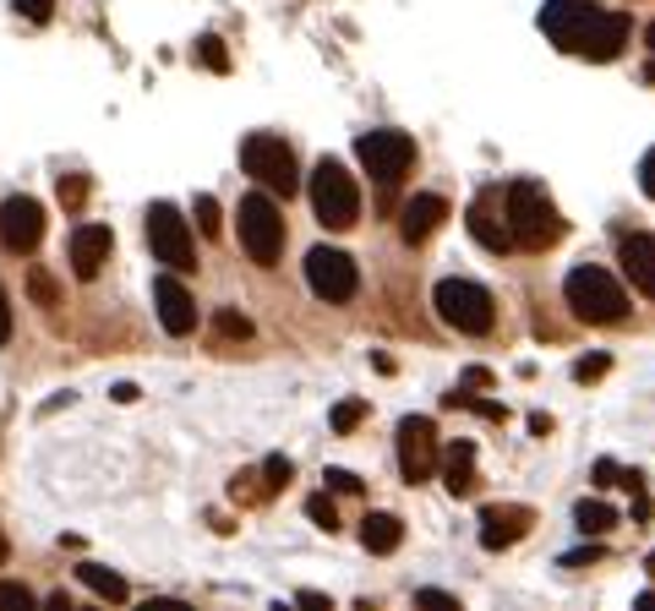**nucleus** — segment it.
Returning a JSON list of instances; mask_svg holds the SVG:
<instances>
[{
	"mask_svg": "<svg viewBox=\"0 0 655 611\" xmlns=\"http://www.w3.org/2000/svg\"><path fill=\"white\" fill-rule=\"evenodd\" d=\"M508 235H514V246H530V252L563 241V218H557V207H552L541 181H514L508 186Z\"/></svg>",
	"mask_w": 655,
	"mask_h": 611,
	"instance_id": "1",
	"label": "nucleus"
},
{
	"mask_svg": "<svg viewBox=\"0 0 655 611\" xmlns=\"http://www.w3.org/2000/svg\"><path fill=\"white\" fill-rule=\"evenodd\" d=\"M563 295L580 323H623L628 317V289L606 268H574L563 278Z\"/></svg>",
	"mask_w": 655,
	"mask_h": 611,
	"instance_id": "2",
	"label": "nucleus"
},
{
	"mask_svg": "<svg viewBox=\"0 0 655 611\" xmlns=\"http://www.w3.org/2000/svg\"><path fill=\"white\" fill-rule=\"evenodd\" d=\"M241 246L258 268H273L279 252H284V213L273 203V192H246L241 197Z\"/></svg>",
	"mask_w": 655,
	"mask_h": 611,
	"instance_id": "3",
	"label": "nucleus"
},
{
	"mask_svg": "<svg viewBox=\"0 0 655 611\" xmlns=\"http://www.w3.org/2000/svg\"><path fill=\"white\" fill-rule=\"evenodd\" d=\"M241 164H246V175H258L262 192H279V197H295L301 192V175H295V153H290V142L273 132H252L241 142Z\"/></svg>",
	"mask_w": 655,
	"mask_h": 611,
	"instance_id": "4",
	"label": "nucleus"
},
{
	"mask_svg": "<svg viewBox=\"0 0 655 611\" xmlns=\"http://www.w3.org/2000/svg\"><path fill=\"white\" fill-rule=\"evenodd\" d=\"M432 301H437V317H443L454 334H470V339L492 334V323H497L492 295H486L481 284H470V278H443Z\"/></svg>",
	"mask_w": 655,
	"mask_h": 611,
	"instance_id": "5",
	"label": "nucleus"
},
{
	"mask_svg": "<svg viewBox=\"0 0 655 611\" xmlns=\"http://www.w3.org/2000/svg\"><path fill=\"white\" fill-rule=\"evenodd\" d=\"M312 207H318V218L328 230H350L361 218V186H355V175L339 159H323L312 170Z\"/></svg>",
	"mask_w": 655,
	"mask_h": 611,
	"instance_id": "6",
	"label": "nucleus"
},
{
	"mask_svg": "<svg viewBox=\"0 0 655 611\" xmlns=\"http://www.w3.org/2000/svg\"><path fill=\"white\" fill-rule=\"evenodd\" d=\"M148 246H153V263H164L170 273H192L196 268L192 224L181 218V207H170V203L148 207Z\"/></svg>",
	"mask_w": 655,
	"mask_h": 611,
	"instance_id": "7",
	"label": "nucleus"
},
{
	"mask_svg": "<svg viewBox=\"0 0 655 611\" xmlns=\"http://www.w3.org/2000/svg\"><path fill=\"white\" fill-rule=\"evenodd\" d=\"M306 284H312V295L318 301H350L355 289H361V273H355V257L350 252H339V246H312L306 252Z\"/></svg>",
	"mask_w": 655,
	"mask_h": 611,
	"instance_id": "8",
	"label": "nucleus"
},
{
	"mask_svg": "<svg viewBox=\"0 0 655 611\" xmlns=\"http://www.w3.org/2000/svg\"><path fill=\"white\" fill-rule=\"evenodd\" d=\"M355 159H361V170L377 181V186H393L404 170H410V159H415V142L404 132H366L361 142H355Z\"/></svg>",
	"mask_w": 655,
	"mask_h": 611,
	"instance_id": "9",
	"label": "nucleus"
},
{
	"mask_svg": "<svg viewBox=\"0 0 655 611\" xmlns=\"http://www.w3.org/2000/svg\"><path fill=\"white\" fill-rule=\"evenodd\" d=\"M399 470H404L410 486L432 480V470H437V426H432V415H404L399 420Z\"/></svg>",
	"mask_w": 655,
	"mask_h": 611,
	"instance_id": "10",
	"label": "nucleus"
},
{
	"mask_svg": "<svg viewBox=\"0 0 655 611\" xmlns=\"http://www.w3.org/2000/svg\"><path fill=\"white\" fill-rule=\"evenodd\" d=\"M623 44H628V17H623V11H595L585 28H580V39H574L568 55H585V61H617Z\"/></svg>",
	"mask_w": 655,
	"mask_h": 611,
	"instance_id": "11",
	"label": "nucleus"
},
{
	"mask_svg": "<svg viewBox=\"0 0 655 611\" xmlns=\"http://www.w3.org/2000/svg\"><path fill=\"white\" fill-rule=\"evenodd\" d=\"M39 241H44V207L33 203V197H6L0 203V246L22 257Z\"/></svg>",
	"mask_w": 655,
	"mask_h": 611,
	"instance_id": "12",
	"label": "nucleus"
},
{
	"mask_svg": "<svg viewBox=\"0 0 655 611\" xmlns=\"http://www.w3.org/2000/svg\"><path fill=\"white\" fill-rule=\"evenodd\" d=\"M153 306H159V323H164V334H192L196 328V301H192V289L175 278V273H159L153 278Z\"/></svg>",
	"mask_w": 655,
	"mask_h": 611,
	"instance_id": "13",
	"label": "nucleus"
},
{
	"mask_svg": "<svg viewBox=\"0 0 655 611\" xmlns=\"http://www.w3.org/2000/svg\"><path fill=\"white\" fill-rule=\"evenodd\" d=\"M595 11H601L595 0H546L535 22H541V33H546V39H552L557 50H574L580 28H585V22L595 17Z\"/></svg>",
	"mask_w": 655,
	"mask_h": 611,
	"instance_id": "14",
	"label": "nucleus"
},
{
	"mask_svg": "<svg viewBox=\"0 0 655 611\" xmlns=\"http://www.w3.org/2000/svg\"><path fill=\"white\" fill-rule=\"evenodd\" d=\"M535 525V513L524 508V502H486L481 508V546L486 551H503V546H514Z\"/></svg>",
	"mask_w": 655,
	"mask_h": 611,
	"instance_id": "15",
	"label": "nucleus"
},
{
	"mask_svg": "<svg viewBox=\"0 0 655 611\" xmlns=\"http://www.w3.org/2000/svg\"><path fill=\"white\" fill-rule=\"evenodd\" d=\"M110 246H115V235L104 224H77L71 230V273L77 278H99L104 263H110Z\"/></svg>",
	"mask_w": 655,
	"mask_h": 611,
	"instance_id": "16",
	"label": "nucleus"
},
{
	"mask_svg": "<svg viewBox=\"0 0 655 611\" xmlns=\"http://www.w3.org/2000/svg\"><path fill=\"white\" fill-rule=\"evenodd\" d=\"M617 263H623V273L634 278V289L655 301V235H645V230H639V235H623Z\"/></svg>",
	"mask_w": 655,
	"mask_h": 611,
	"instance_id": "17",
	"label": "nucleus"
},
{
	"mask_svg": "<svg viewBox=\"0 0 655 611\" xmlns=\"http://www.w3.org/2000/svg\"><path fill=\"white\" fill-rule=\"evenodd\" d=\"M464 224H470V235H475L486 252H497V257L514 246V235H508V218H497V207H492V192H481V197L470 203V218H464Z\"/></svg>",
	"mask_w": 655,
	"mask_h": 611,
	"instance_id": "18",
	"label": "nucleus"
},
{
	"mask_svg": "<svg viewBox=\"0 0 655 611\" xmlns=\"http://www.w3.org/2000/svg\"><path fill=\"white\" fill-rule=\"evenodd\" d=\"M443 218H449V203H443V197H432V192H426V197H415V203H404V218H399L404 246H421V241H426Z\"/></svg>",
	"mask_w": 655,
	"mask_h": 611,
	"instance_id": "19",
	"label": "nucleus"
},
{
	"mask_svg": "<svg viewBox=\"0 0 655 611\" xmlns=\"http://www.w3.org/2000/svg\"><path fill=\"white\" fill-rule=\"evenodd\" d=\"M443 486L454 491V497H470L481 480H475V442H464L458 437L454 448H449V459H443Z\"/></svg>",
	"mask_w": 655,
	"mask_h": 611,
	"instance_id": "20",
	"label": "nucleus"
},
{
	"mask_svg": "<svg viewBox=\"0 0 655 611\" xmlns=\"http://www.w3.org/2000/svg\"><path fill=\"white\" fill-rule=\"evenodd\" d=\"M399 541H404V525H399L393 513H366V519H361V546H366V551L389 557V551H399Z\"/></svg>",
	"mask_w": 655,
	"mask_h": 611,
	"instance_id": "21",
	"label": "nucleus"
},
{
	"mask_svg": "<svg viewBox=\"0 0 655 611\" xmlns=\"http://www.w3.org/2000/svg\"><path fill=\"white\" fill-rule=\"evenodd\" d=\"M77 579H82L99 601H127V579H121V573H110L104 562H82V568H77Z\"/></svg>",
	"mask_w": 655,
	"mask_h": 611,
	"instance_id": "22",
	"label": "nucleus"
},
{
	"mask_svg": "<svg viewBox=\"0 0 655 611\" xmlns=\"http://www.w3.org/2000/svg\"><path fill=\"white\" fill-rule=\"evenodd\" d=\"M612 525H617V508H606L601 497H585V502L574 508V530H580V536H606Z\"/></svg>",
	"mask_w": 655,
	"mask_h": 611,
	"instance_id": "23",
	"label": "nucleus"
},
{
	"mask_svg": "<svg viewBox=\"0 0 655 611\" xmlns=\"http://www.w3.org/2000/svg\"><path fill=\"white\" fill-rule=\"evenodd\" d=\"M192 61L224 77V71H230V50H224V39H219V33H202V39L192 44Z\"/></svg>",
	"mask_w": 655,
	"mask_h": 611,
	"instance_id": "24",
	"label": "nucleus"
},
{
	"mask_svg": "<svg viewBox=\"0 0 655 611\" xmlns=\"http://www.w3.org/2000/svg\"><path fill=\"white\" fill-rule=\"evenodd\" d=\"M443 405L449 409H475V415H486V420H508V405H497V399H470L464 388L443 394Z\"/></svg>",
	"mask_w": 655,
	"mask_h": 611,
	"instance_id": "25",
	"label": "nucleus"
},
{
	"mask_svg": "<svg viewBox=\"0 0 655 611\" xmlns=\"http://www.w3.org/2000/svg\"><path fill=\"white\" fill-rule=\"evenodd\" d=\"M306 513H312V525H318V530H328V536L339 530V513H333V497H328V491L306 497Z\"/></svg>",
	"mask_w": 655,
	"mask_h": 611,
	"instance_id": "26",
	"label": "nucleus"
},
{
	"mask_svg": "<svg viewBox=\"0 0 655 611\" xmlns=\"http://www.w3.org/2000/svg\"><path fill=\"white\" fill-rule=\"evenodd\" d=\"M361 420H366V399H344V405L333 409V431H339V437H344V431H355Z\"/></svg>",
	"mask_w": 655,
	"mask_h": 611,
	"instance_id": "27",
	"label": "nucleus"
},
{
	"mask_svg": "<svg viewBox=\"0 0 655 611\" xmlns=\"http://www.w3.org/2000/svg\"><path fill=\"white\" fill-rule=\"evenodd\" d=\"M28 611L33 607V590H28V584H17V579H0V611Z\"/></svg>",
	"mask_w": 655,
	"mask_h": 611,
	"instance_id": "28",
	"label": "nucleus"
},
{
	"mask_svg": "<svg viewBox=\"0 0 655 611\" xmlns=\"http://www.w3.org/2000/svg\"><path fill=\"white\" fill-rule=\"evenodd\" d=\"M213 328H219L224 339H252V323H246L241 312H230V306H224V312L213 317Z\"/></svg>",
	"mask_w": 655,
	"mask_h": 611,
	"instance_id": "29",
	"label": "nucleus"
},
{
	"mask_svg": "<svg viewBox=\"0 0 655 611\" xmlns=\"http://www.w3.org/2000/svg\"><path fill=\"white\" fill-rule=\"evenodd\" d=\"M290 476H295V465H290L284 454H273V459L262 465V491H279V486H284Z\"/></svg>",
	"mask_w": 655,
	"mask_h": 611,
	"instance_id": "30",
	"label": "nucleus"
},
{
	"mask_svg": "<svg viewBox=\"0 0 655 611\" xmlns=\"http://www.w3.org/2000/svg\"><path fill=\"white\" fill-rule=\"evenodd\" d=\"M196 230H202V235H219V230H224V224H219V203H213V197H208V192H202V197H196Z\"/></svg>",
	"mask_w": 655,
	"mask_h": 611,
	"instance_id": "31",
	"label": "nucleus"
},
{
	"mask_svg": "<svg viewBox=\"0 0 655 611\" xmlns=\"http://www.w3.org/2000/svg\"><path fill=\"white\" fill-rule=\"evenodd\" d=\"M612 371V355H585V360H574V383H595V377H606Z\"/></svg>",
	"mask_w": 655,
	"mask_h": 611,
	"instance_id": "32",
	"label": "nucleus"
},
{
	"mask_svg": "<svg viewBox=\"0 0 655 611\" xmlns=\"http://www.w3.org/2000/svg\"><path fill=\"white\" fill-rule=\"evenodd\" d=\"M17 11H22L28 22H50V17H56V0H17Z\"/></svg>",
	"mask_w": 655,
	"mask_h": 611,
	"instance_id": "33",
	"label": "nucleus"
},
{
	"mask_svg": "<svg viewBox=\"0 0 655 611\" xmlns=\"http://www.w3.org/2000/svg\"><path fill=\"white\" fill-rule=\"evenodd\" d=\"M82 197H88V181H82V175H61V203L77 207Z\"/></svg>",
	"mask_w": 655,
	"mask_h": 611,
	"instance_id": "34",
	"label": "nucleus"
},
{
	"mask_svg": "<svg viewBox=\"0 0 655 611\" xmlns=\"http://www.w3.org/2000/svg\"><path fill=\"white\" fill-rule=\"evenodd\" d=\"M33 295H39V306H56V284H50V273L33 268Z\"/></svg>",
	"mask_w": 655,
	"mask_h": 611,
	"instance_id": "35",
	"label": "nucleus"
},
{
	"mask_svg": "<svg viewBox=\"0 0 655 611\" xmlns=\"http://www.w3.org/2000/svg\"><path fill=\"white\" fill-rule=\"evenodd\" d=\"M328 486H333V491H361V480H355V476H350V470H328Z\"/></svg>",
	"mask_w": 655,
	"mask_h": 611,
	"instance_id": "36",
	"label": "nucleus"
},
{
	"mask_svg": "<svg viewBox=\"0 0 655 611\" xmlns=\"http://www.w3.org/2000/svg\"><path fill=\"white\" fill-rule=\"evenodd\" d=\"M639 186H645V197H655V147L645 153V164H639Z\"/></svg>",
	"mask_w": 655,
	"mask_h": 611,
	"instance_id": "37",
	"label": "nucleus"
},
{
	"mask_svg": "<svg viewBox=\"0 0 655 611\" xmlns=\"http://www.w3.org/2000/svg\"><path fill=\"white\" fill-rule=\"evenodd\" d=\"M415 601H421V607H458L454 595H443V590H415Z\"/></svg>",
	"mask_w": 655,
	"mask_h": 611,
	"instance_id": "38",
	"label": "nucleus"
},
{
	"mask_svg": "<svg viewBox=\"0 0 655 611\" xmlns=\"http://www.w3.org/2000/svg\"><path fill=\"white\" fill-rule=\"evenodd\" d=\"M595 557H601V546H585V551H568V557H563V568H585V562H595Z\"/></svg>",
	"mask_w": 655,
	"mask_h": 611,
	"instance_id": "39",
	"label": "nucleus"
},
{
	"mask_svg": "<svg viewBox=\"0 0 655 611\" xmlns=\"http://www.w3.org/2000/svg\"><path fill=\"white\" fill-rule=\"evenodd\" d=\"M617 476H623V470H617L612 459H601V465H595V486H617Z\"/></svg>",
	"mask_w": 655,
	"mask_h": 611,
	"instance_id": "40",
	"label": "nucleus"
},
{
	"mask_svg": "<svg viewBox=\"0 0 655 611\" xmlns=\"http://www.w3.org/2000/svg\"><path fill=\"white\" fill-rule=\"evenodd\" d=\"M464 388H492V371H486V366H470V371H464Z\"/></svg>",
	"mask_w": 655,
	"mask_h": 611,
	"instance_id": "41",
	"label": "nucleus"
},
{
	"mask_svg": "<svg viewBox=\"0 0 655 611\" xmlns=\"http://www.w3.org/2000/svg\"><path fill=\"white\" fill-rule=\"evenodd\" d=\"M11 339V301H6V289H0V344Z\"/></svg>",
	"mask_w": 655,
	"mask_h": 611,
	"instance_id": "42",
	"label": "nucleus"
},
{
	"mask_svg": "<svg viewBox=\"0 0 655 611\" xmlns=\"http://www.w3.org/2000/svg\"><path fill=\"white\" fill-rule=\"evenodd\" d=\"M110 399H115V405H131V399H137V388H131V383H115V388H110Z\"/></svg>",
	"mask_w": 655,
	"mask_h": 611,
	"instance_id": "43",
	"label": "nucleus"
},
{
	"mask_svg": "<svg viewBox=\"0 0 655 611\" xmlns=\"http://www.w3.org/2000/svg\"><path fill=\"white\" fill-rule=\"evenodd\" d=\"M6 557H11V546H6V536H0V562H6Z\"/></svg>",
	"mask_w": 655,
	"mask_h": 611,
	"instance_id": "44",
	"label": "nucleus"
},
{
	"mask_svg": "<svg viewBox=\"0 0 655 611\" xmlns=\"http://www.w3.org/2000/svg\"><path fill=\"white\" fill-rule=\"evenodd\" d=\"M645 39H651V50H655V22H651V33H645Z\"/></svg>",
	"mask_w": 655,
	"mask_h": 611,
	"instance_id": "45",
	"label": "nucleus"
},
{
	"mask_svg": "<svg viewBox=\"0 0 655 611\" xmlns=\"http://www.w3.org/2000/svg\"><path fill=\"white\" fill-rule=\"evenodd\" d=\"M645 77H651V82H655V61H651V67H645Z\"/></svg>",
	"mask_w": 655,
	"mask_h": 611,
	"instance_id": "46",
	"label": "nucleus"
},
{
	"mask_svg": "<svg viewBox=\"0 0 655 611\" xmlns=\"http://www.w3.org/2000/svg\"><path fill=\"white\" fill-rule=\"evenodd\" d=\"M651 573H655V551H651Z\"/></svg>",
	"mask_w": 655,
	"mask_h": 611,
	"instance_id": "47",
	"label": "nucleus"
}]
</instances>
